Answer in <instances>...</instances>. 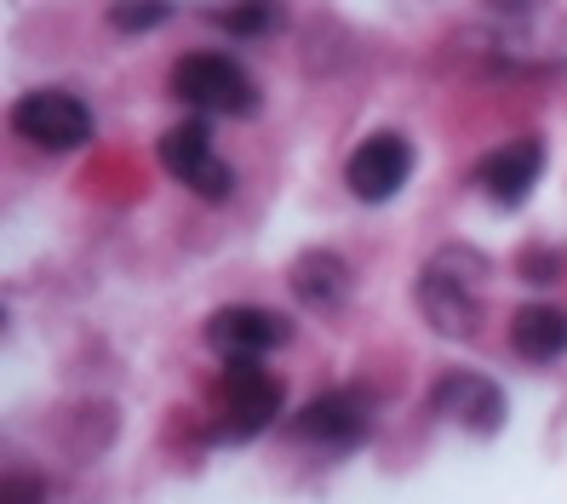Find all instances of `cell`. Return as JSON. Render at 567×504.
<instances>
[{
    "instance_id": "cell-1",
    "label": "cell",
    "mask_w": 567,
    "mask_h": 504,
    "mask_svg": "<svg viewBox=\"0 0 567 504\" xmlns=\"http://www.w3.org/2000/svg\"><path fill=\"white\" fill-rule=\"evenodd\" d=\"M482 287H487V253L447 241L436 247L419 276H413V305L424 316V327L447 344H471L482 332Z\"/></svg>"
},
{
    "instance_id": "cell-2",
    "label": "cell",
    "mask_w": 567,
    "mask_h": 504,
    "mask_svg": "<svg viewBox=\"0 0 567 504\" xmlns=\"http://www.w3.org/2000/svg\"><path fill=\"white\" fill-rule=\"evenodd\" d=\"M166 92H173L189 115H207V121L258 115V81L247 75V63L236 52H184L173 63V75H166Z\"/></svg>"
},
{
    "instance_id": "cell-3",
    "label": "cell",
    "mask_w": 567,
    "mask_h": 504,
    "mask_svg": "<svg viewBox=\"0 0 567 504\" xmlns=\"http://www.w3.org/2000/svg\"><path fill=\"white\" fill-rule=\"evenodd\" d=\"M218 395H224V413H218V442H252V435H264L281 413H287V384L270 373L264 361H224L218 373Z\"/></svg>"
},
{
    "instance_id": "cell-4",
    "label": "cell",
    "mask_w": 567,
    "mask_h": 504,
    "mask_svg": "<svg viewBox=\"0 0 567 504\" xmlns=\"http://www.w3.org/2000/svg\"><path fill=\"white\" fill-rule=\"evenodd\" d=\"M12 132L29 150H41V155H75V150H86L97 138V121H92V110L81 104L75 92L35 86V92H23L12 104Z\"/></svg>"
},
{
    "instance_id": "cell-5",
    "label": "cell",
    "mask_w": 567,
    "mask_h": 504,
    "mask_svg": "<svg viewBox=\"0 0 567 504\" xmlns=\"http://www.w3.org/2000/svg\"><path fill=\"white\" fill-rule=\"evenodd\" d=\"M155 161H161L189 195H202V200H229V195H236V166L218 155L207 115H189V121H178V126H166L161 138H155Z\"/></svg>"
},
{
    "instance_id": "cell-6",
    "label": "cell",
    "mask_w": 567,
    "mask_h": 504,
    "mask_svg": "<svg viewBox=\"0 0 567 504\" xmlns=\"http://www.w3.org/2000/svg\"><path fill=\"white\" fill-rule=\"evenodd\" d=\"M379 424V401L361 384H332L321 395H310L298 408V442H310L321 453H355L367 448V435Z\"/></svg>"
},
{
    "instance_id": "cell-7",
    "label": "cell",
    "mask_w": 567,
    "mask_h": 504,
    "mask_svg": "<svg viewBox=\"0 0 567 504\" xmlns=\"http://www.w3.org/2000/svg\"><path fill=\"white\" fill-rule=\"evenodd\" d=\"M413 138L408 132H395V126H379V132H367V138L350 150L344 161V189L361 200V207H384V200H395L408 189L413 178Z\"/></svg>"
},
{
    "instance_id": "cell-8",
    "label": "cell",
    "mask_w": 567,
    "mask_h": 504,
    "mask_svg": "<svg viewBox=\"0 0 567 504\" xmlns=\"http://www.w3.org/2000/svg\"><path fill=\"white\" fill-rule=\"evenodd\" d=\"M424 408L447 424H458V430H471V435H498L511 419V395L498 379L471 373V367H453V373H442L424 390Z\"/></svg>"
},
{
    "instance_id": "cell-9",
    "label": "cell",
    "mask_w": 567,
    "mask_h": 504,
    "mask_svg": "<svg viewBox=\"0 0 567 504\" xmlns=\"http://www.w3.org/2000/svg\"><path fill=\"white\" fill-rule=\"evenodd\" d=\"M539 178H545V138H533V132H522V138H505L498 150H487V155L471 166V184L493 200L498 213L527 207V195L539 189Z\"/></svg>"
},
{
    "instance_id": "cell-10",
    "label": "cell",
    "mask_w": 567,
    "mask_h": 504,
    "mask_svg": "<svg viewBox=\"0 0 567 504\" xmlns=\"http://www.w3.org/2000/svg\"><path fill=\"white\" fill-rule=\"evenodd\" d=\"M207 344L224 356V361H264L270 350H287L292 344V321L270 305H224L207 316Z\"/></svg>"
},
{
    "instance_id": "cell-11",
    "label": "cell",
    "mask_w": 567,
    "mask_h": 504,
    "mask_svg": "<svg viewBox=\"0 0 567 504\" xmlns=\"http://www.w3.org/2000/svg\"><path fill=\"white\" fill-rule=\"evenodd\" d=\"M287 287H292V298L310 316H339L350 298H355V270H350L344 253L305 247V253L292 258V270H287Z\"/></svg>"
},
{
    "instance_id": "cell-12",
    "label": "cell",
    "mask_w": 567,
    "mask_h": 504,
    "mask_svg": "<svg viewBox=\"0 0 567 504\" xmlns=\"http://www.w3.org/2000/svg\"><path fill=\"white\" fill-rule=\"evenodd\" d=\"M511 350L533 367H550L567 356V310L561 305H522L511 316Z\"/></svg>"
},
{
    "instance_id": "cell-13",
    "label": "cell",
    "mask_w": 567,
    "mask_h": 504,
    "mask_svg": "<svg viewBox=\"0 0 567 504\" xmlns=\"http://www.w3.org/2000/svg\"><path fill=\"white\" fill-rule=\"evenodd\" d=\"M276 23H281V0H236V7L218 12V29L236 41H258V35H270Z\"/></svg>"
},
{
    "instance_id": "cell-14",
    "label": "cell",
    "mask_w": 567,
    "mask_h": 504,
    "mask_svg": "<svg viewBox=\"0 0 567 504\" xmlns=\"http://www.w3.org/2000/svg\"><path fill=\"white\" fill-rule=\"evenodd\" d=\"M166 18H173V0H115L110 7V23L121 29V35H150V29H161Z\"/></svg>"
},
{
    "instance_id": "cell-15",
    "label": "cell",
    "mask_w": 567,
    "mask_h": 504,
    "mask_svg": "<svg viewBox=\"0 0 567 504\" xmlns=\"http://www.w3.org/2000/svg\"><path fill=\"white\" fill-rule=\"evenodd\" d=\"M516 270H522V281L550 287V281H561V253L556 247H522L516 253Z\"/></svg>"
},
{
    "instance_id": "cell-16",
    "label": "cell",
    "mask_w": 567,
    "mask_h": 504,
    "mask_svg": "<svg viewBox=\"0 0 567 504\" xmlns=\"http://www.w3.org/2000/svg\"><path fill=\"white\" fill-rule=\"evenodd\" d=\"M7 504H47V482L35 470H12L7 476Z\"/></svg>"
},
{
    "instance_id": "cell-17",
    "label": "cell",
    "mask_w": 567,
    "mask_h": 504,
    "mask_svg": "<svg viewBox=\"0 0 567 504\" xmlns=\"http://www.w3.org/2000/svg\"><path fill=\"white\" fill-rule=\"evenodd\" d=\"M482 7L493 12V18H505L511 29H522V23H533L545 12V0H482Z\"/></svg>"
}]
</instances>
